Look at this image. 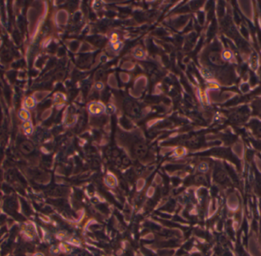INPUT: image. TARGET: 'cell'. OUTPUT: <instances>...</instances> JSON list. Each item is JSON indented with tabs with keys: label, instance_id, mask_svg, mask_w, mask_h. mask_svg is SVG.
I'll use <instances>...</instances> for the list:
<instances>
[{
	"label": "cell",
	"instance_id": "6da1fadb",
	"mask_svg": "<svg viewBox=\"0 0 261 256\" xmlns=\"http://www.w3.org/2000/svg\"><path fill=\"white\" fill-rule=\"evenodd\" d=\"M124 107H125V112L131 117H138L140 114V106L134 101H126L124 104Z\"/></svg>",
	"mask_w": 261,
	"mask_h": 256
},
{
	"label": "cell",
	"instance_id": "7a4b0ae2",
	"mask_svg": "<svg viewBox=\"0 0 261 256\" xmlns=\"http://www.w3.org/2000/svg\"><path fill=\"white\" fill-rule=\"evenodd\" d=\"M148 149L147 145L141 141L137 142L133 146V152L138 158H144L148 154Z\"/></svg>",
	"mask_w": 261,
	"mask_h": 256
},
{
	"label": "cell",
	"instance_id": "3957f363",
	"mask_svg": "<svg viewBox=\"0 0 261 256\" xmlns=\"http://www.w3.org/2000/svg\"><path fill=\"white\" fill-rule=\"evenodd\" d=\"M209 60L215 65L221 66L224 64V61L221 59L220 54L218 52H212L209 54Z\"/></svg>",
	"mask_w": 261,
	"mask_h": 256
}]
</instances>
